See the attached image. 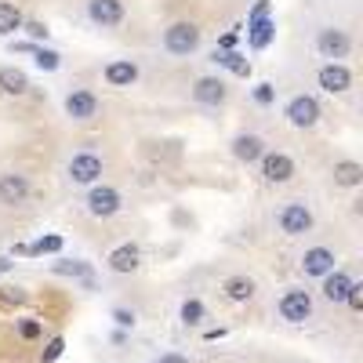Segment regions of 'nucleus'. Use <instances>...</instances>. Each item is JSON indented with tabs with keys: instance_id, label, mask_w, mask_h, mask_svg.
I'll return each mask as SVG.
<instances>
[{
	"instance_id": "f257e3e1",
	"label": "nucleus",
	"mask_w": 363,
	"mask_h": 363,
	"mask_svg": "<svg viewBox=\"0 0 363 363\" xmlns=\"http://www.w3.org/2000/svg\"><path fill=\"white\" fill-rule=\"evenodd\" d=\"M277 313H280L284 323L301 327V323H309L316 316V301H313V294L306 287H287L280 294V301H277Z\"/></svg>"
},
{
	"instance_id": "f03ea898",
	"label": "nucleus",
	"mask_w": 363,
	"mask_h": 363,
	"mask_svg": "<svg viewBox=\"0 0 363 363\" xmlns=\"http://www.w3.org/2000/svg\"><path fill=\"white\" fill-rule=\"evenodd\" d=\"M200 48V26L196 22H174L164 29V51L167 55H178V58H186Z\"/></svg>"
},
{
	"instance_id": "7ed1b4c3",
	"label": "nucleus",
	"mask_w": 363,
	"mask_h": 363,
	"mask_svg": "<svg viewBox=\"0 0 363 363\" xmlns=\"http://www.w3.org/2000/svg\"><path fill=\"white\" fill-rule=\"evenodd\" d=\"M277 225L284 236H306L313 229V211L301 203V200H291L277 211Z\"/></svg>"
},
{
	"instance_id": "20e7f679",
	"label": "nucleus",
	"mask_w": 363,
	"mask_h": 363,
	"mask_svg": "<svg viewBox=\"0 0 363 363\" xmlns=\"http://www.w3.org/2000/svg\"><path fill=\"white\" fill-rule=\"evenodd\" d=\"M284 116H287L291 128H301V131L316 128V124H320V102H316L313 95H294V99L287 102Z\"/></svg>"
},
{
	"instance_id": "39448f33",
	"label": "nucleus",
	"mask_w": 363,
	"mask_h": 363,
	"mask_svg": "<svg viewBox=\"0 0 363 363\" xmlns=\"http://www.w3.org/2000/svg\"><path fill=\"white\" fill-rule=\"evenodd\" d=\"M316 51L323 55V58H330V62H342V58H349V51H352V40H349V33L345 29H320V37H316Z\"/></svg>"
},
{
	"instance_id": "423d86ee",
	"label": "nucleus",
	"mask_w": 363,
	"mask_h": 363,
	"mask_svg": "<svg viewBox=\"0 0 363 363\" xmlns=\"http://www.w3.org/2000/svg\"><path fill=\"white\" fill-rule=\"evenodd\" d=\"M87 215H95V218H113L120 207H124V200H120V193L116 189H109V186H91V193H87Z\"/></svg>"
},
{
	"instance_id": "0eeeda50",
	"label": "nucleus",
	"mask_w": 363,
	"mask_h": 363,
	"mask_svg": "<svg viewBox=\"0 0 363 363\" xmlns=\"http://www.w3.org/2000/svg\"><path fill=\"white\" fill-rule=\"evenodd\" d=\"M66 171H69V182H77V186H95L102 178V157L99 153H77Z\"/></svg>"
},
{
	"instance_id": "6e6552de",
	"label": "nucleus",
	"mask_w": 363,
	"mask_h": 363,
	"mask_svg": "<svg viewBox=\"0 0 363 363\" xmlns=\"http://www.w3.org/2000/svg\"><path fill=\"white\" fill-rule=\"evenodd\" d=\"M262 178L269 182V186H284V182L294 178V160L287 153H262Z\"/></svg>"
},
{
	"instance_id": "1a4fd4ad",
	"label": "nucleus",
	"mask_w": 363,
	"mask_h": 363,
	"mask_svg": "<svg viewBox=\"0 0 363 363\" xmlns=\"http://www.w3.org/2000/svg\"><path fill=\"white\" fill-rule=\"evenodd\" d=\"M87 18L102 29H113L124 22V0H87Z\"/></svg>"
},
{
	"instance_id": "9d476101",
	"label": "nucleus",
	"mask_w": 363,
	"mask_h": 363,
	"mask_svg": "<svg viewBox=\"0 0 363 363\" xmlns=\"http://www.w3.org/2000/svg\"><path fill=\"white\" fill-rule=\"evenodd\" d=\"M26 200H29V178L18 174V171L0 174V203L4 207H22Z\"/></svg>"
},
{
	"instance_id": "9b49d317",
	"label": "nucleus",
	"mask_w": 363,
	"mask_h": 363,
	"mask_svg": "<svg viewBox=\"0 0 363 363\" xmlns=\"http://www.w3.org/2000/svg\"><path fill=\"white\" fill-rule=\"evenodd\" d=\"M316 80H320V87L327 91V95H345V91L352 87V73H349L342 62H327V66H320Z\"/></svg>"
},
{
	"instance_id": "f8f14e48",
	"label": "nucleus",
	"mask_w": 363,
	"mask_h": 363,
	"mask_svg": "<svg viewBox=\"0 0 363 363\" xmlns=\"http://www.w3.org/2000/svg\"><path fill=\"white\" fill-rule=\"evenodd\" d=\"M225 95H229L225 80H218V77H200L193 84V102H200V106H222Z\"/></svg>"
},
{
	"instance_id": "ddd939ff",
	"label": "nucleus",
	"mask_w": 363,
	"mask_h": 363,
	"mask_svg": "<svg viewBox=\"0 0 363 363\" xmlns=\"http://www.w3.org/2000/svg\"><path fill=\"white\" fill-rule=\"evenodd\" d=\"M301 272L306 277H327L330 269H335V251L330 247H309L306 255H301Z\"/></svg>"
},
{
	"instance_id": "4468645a",
	"label": "nucleus",
	"mask_w": 363,
	"mask_h": 363,
	"mask_svg": "<svg viewBox=\"0 0 363 363\" xmlns=\"http://www.w3.org/2000/svg\"><path fill=\"white\" fill-rule=\"evenodd\" d=\"M262 153H265V138H262V135L244 131V135L233 138V157H236L240 164H255V160H262Z\"/></svg>"
},
{
	"instance_id": "2eb2a0df",
	"label": "nucleus",
	"mask_w": 363,
	"mask_h": 363,
	"mask_svg": "<svg viewBox=\"0 0 363 363\" xmlns=\"http://www.w3.org/2000/svg\"><path fill=\"white\" fill-rule=\"evenodd\" d=\"M222 294H225V301H233V306H247V301H255V294H258V284L251 277H229L222 284Z\"/></svg>"
},
{
	"instance_id": "dca6fc26",
	"label": "nucleus",
	"mask_w": 363,
	"mask_h": 363,
	"mask_svg": "<svg viewBox=\"0 0 363 363\" xmlns=\"http://www.w3.org/2000/svg\"><path fill=\"white\" fill-rule=\"evenodd\" d=\"M66 113L73 120H91V116L99 113V99L91 95V91L77 87V91H69V95H66Z\"/></svg>"
},
{
	"instance_id": "f3484780",
	"label": "nucleus",
	"mask_w": 363,
	"mask_h": 363,
	"mask_svg": "<svg viewBox=\"0 0 363 363\" xmlns=\"http://www.w3.org/2000/svg\"><path fill=\"white\" fill-rule=\"evenodd\" d=\"M138 265H142V251H138L135 244H120V247L109 251V269L120 272V277H128V272H138Z\"/></svg>"
},
{
	"instance_id": "a211bd4d",
	"label": "nucleus",
	"mask_w": 363,
	"mask_h": 363,
	"mask_svg": "<svg viewBox=\"0 0 363 363\" xmlns=\"http://www.w3.org/2000/svg\"><path fill=\"white\" fill-rule=\"evenodd\" d=\"M138 80V66L131 58H120V62H109L106 66V84L109 87H131Z\"/></svg>"
},
{
	"instance_id": "6ab92c4d",
	"label": "nucleus",
	"mask_w": 363,
	"mask_h": 363,
	"mask_svg": "<svg viewBox=\"0 0 363 363\" xmlns=\"http://www.w3.org/2000/svg\"><path fill=\"white\" fill-rule=\"evenodd\" d=\"M349 284H352L349 272H342V269H330L327 277H323V298L330 301V306H338V301H345Z\"/></svg>"
},
{
	"instance_id": "aec40b11",
	"label": "nucleus",
	"mask_w": 363,
	"mask_h": 363,
	"mask_svg": "<svg viewBox=\"0 0 363 363\" xmlns=\"http://www.w3.org/2000/svg\"><path fill=\"white\" fill-rule=\"evenodd\" d=\"M330 174H335V186H342V189H356L363 182V167L356 160H338Z\"/></svg>"
},
{
	"instance_id": "412c9836",
	"label": "nucleus",
	"mask_w": 363,
	"mask_h": 363,
	"mask_svg": "<svg viewBox=\"0 0 363 363\" xmlns=\"http://www.w3.org/2000/svg\"><path fill=\"white\" fill-rule=\"evenodd\" d=\"M0 91H4V95H26V91H29L26 73H22V69L4 66V69H0Z\"/></svg>"
},
{
	"instance_id": "4be33fe9",
	"label": "nucleus",
	"mask_w": 363,
	"mask_h": 363,
	"mask_svg": "<svg viewBox=\"0 0 363 363\" xmlns=\"http://www.w3.org/2000/svg\"><path fill=\"white\" fill-rule=\"evenodd\" d=\"M22 11L11 4V0H0V37H8V33H15V29H22Z\"/></svg>"
},
{
	"instance_id": "5701e85b",
	"label": "nucleus",
	"mask_w": 363,
	"mask_h": 363,
	"mask_svg": "<svg viewBox=\"0 0 363 363\" xmlns=\"http://www.w3.org/2000/svg\"><path fill=\"white\" fill-rule=\"evenodd\" d=\"M178 316H182V323H186V327H200L207 320V309H203L200 298H186V301H182V309H178Z\"/></svg>"
},
{
	"instance_id": "b1692460",
	"label": "nucleus",
	"mask_w": 363,
	"mask_h": 363,
	"mask_svg": "<svg viewBox=\"0 0 363 363\" xmlns=\"http://www.w3.org/2000/svg\"><path fill=\"white\" fill-rule=\"evenodd\" d=\"M15 330H18V338H22V342H40V338H44V323L33 320V316L15 320Z\"/></svg>"
},
{
	"instance_id": "393cba45",
	"label": "nucleus",
	"mask_w": 363,
	"mask_h": 363,
	"mask_svg": "<svg viewBox=\"0 0 363 363\" xmlns=\"http://www.w3.org/2000/svg\"><path fill=\"white\" fill-rule=\"evenodd\" d=\"M18 255H55V251H62V236H44L37 240V244H29V247H15Z\"/></svg>"
},
{
	"instance_id": "a878e982",
	"label": "nucleus",
	"mask_w": 363,
	"mask_h": 363,
	"mask_svg": "<svg viewBox=\"0 0 363 363\" xmlns=\"http://www.w3.org/2000/svg\"><path fill=\"white\" fill-rule=\"evenodd\" d=\"M269 37H272V22H269L265 15H262V18H251V44H255V48H265Z\"/></svg>"
},
{
	"instance_id": "bb28decb",
	"label": "nucleus",
	"mask_w": 363,
	"mask_h": 363,
	"mask_svg": "<svg viewBox=\"0 0 363 363\" xmlns=\"http://www.w3.org/2000/svg\"><path fill=\"white\" fill-rule=\"evenodd\" d=\"M55 272L58 277H84V280H91V265L87 262H55Z\"/></svg>"
},
{
	"instance_id": "cd10ccee",
	"label": "nucleus",
	"mask_w": 363,
	"mask_h": 363,
	"mask_svg": "<svg viewBox=\"0 0 363 363\" xmlns=\"http://www.w3.org/2000/svg\"><path fill=\"white\" fill-rule=\"evenodd\" d=\"M345 306H349V313H352V316H359V313H363V284H359V280H352V284H349V291H345Z\"/></svg>"
},
{
	"instance_id": "c85d7f7f",
	"label": "nucleus",
	"mask_w": 363,
	"mask_h": 363,
	"mask_svg": "<svg viewBox=\"0 0 363 363\" xmlns=\"http://www.w3.org/2000/svg\"><path fill=\"white\" fill-rule=\"evenodd\" d=\"M33 58L40 69H58V62H62V55L51 51V48H33Z\"/></svg>"
},
{
	"instance_id": "c756f323",
	"label": "nucleus",
	"mask_w": 363,
	"mask_h": 363,
	"mask_svg": "<svg viewBox=\"0 0 363 363\" xmlns=\"http://www.w3.org/2000/svg\"><path fill=\"white\" fill-rule=\"evenodd\" d=\"M62 349H66V338H51L48 349L40 352V363H55L58 356H62Z\"/></svg>"
},
{
	"instance_id": "7c9ffc66",
	"label": "nucleus",
	"mask_w": 363,
	"mask_h": 363,
	"mask_svg": "<svg viewBox=\"0 0 363 363\" xmlns=\"http://www.w3.org/2000/svg\"><path fill=\"white\" fill-rule=\"evenodd\" d=\"M113 320H116L120 327H135V313H131V309H113Z\"/></svg>"
},
{
	"instance_id": "2f4dec72",
	"label": "nucleus",
	"mask_w": 363,
	"mask_h": 363,
	"mask_svg": "<svg viewBox=\"0 0 363 363\" xmlns=\"http://www.w3.org/2000/svg\"><path fill=\"white\" fill-rule=\"evenodd\" d=\"M22 26H26V33H29V37H33V40H40V37L48 40V29H44L40 22H22Z\"/></svg>"
},
{
	"instance_id": "473e14b6",
	"label": "nucleus",
	"mask_w": 363,
	"mask_h": 363,
	"mask_svg": "<svg viewBox=\"0 0 363 363\" xmlns=\"http://www.w3.org/2000/svg\"><path fill=\"white\" fill-rule=\"evenodd\" d=\"M255 99H258L262 106H269V102H272V84H258V91H255Z\"/></svg>"
},
{
	"instance_id": "72a5a7b5",
	"label": "nucleus",
	"mask_w": 363,
	"mask_h": 363,
	"mask_svg": "<svg viewBox=\"0 0 363 363\" xmlns=\"http://www.w3.org/2000/svg\"><path fill=\"white\" fill-rule=\"evenodd\" d=\"M0 298H4L8 301V306H22V301H26V294L15 287V291H4V294H0Z\"/></svg>"
},
{
	"instance_id": "f704fd0d",
	"label": "nucleus",
	"mask_w": 363,
	"mask_h": 363,
	"mask_svg": "<svg viewBox=\"0 0 363 363\" xmlns=\"http://www.w3.org/2000/svg\"><path fill=\"white\" fill-rule=\"evenodd\" d=\"M153 363H189L186 356H178V352H164L160 359H153Z\"/></svg>"
},
{
	"instance_id": "c9c22d12",
	"label": "nucleus",
	"mask_w": 363,
	"mask_h": 363,
	"mask_svg": "<svg viewBox=\"0 0 363 363\" xmlns=\"http://www.w3.org/2000/svg\"><path fill=\"white\" fill-rule=\"evenodd\" d=\"M11 265H15L11 258H0V277H4V272H11Z\"/></svg>"
}]
</instances>
